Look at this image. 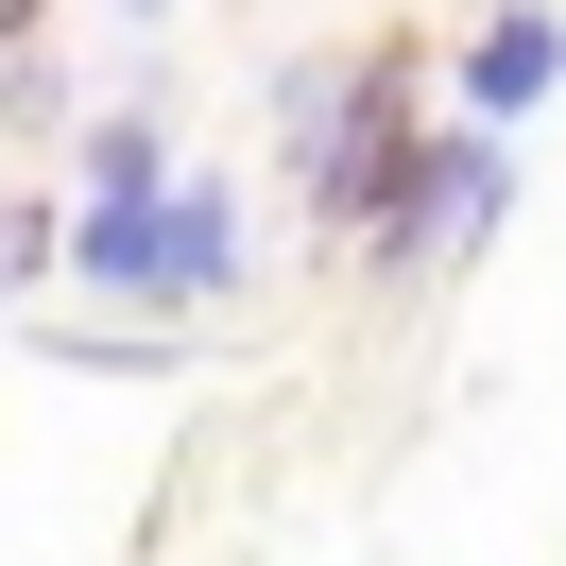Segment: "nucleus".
I'll return each instance as SVG.
<instances>
[{
    "label": "nucleus",
    "mask_w": 566,
    "mask_h": 566,
    "mask_svg": "<svg viewBox=\"0 0 566 566\" xmlns=\"http://www.w3.org/2000/svg\"><path fill=\"white\" fill-rule=\"evenodd\" d=\"M70 275L104 292V310H223V292H241V189H207V172H172V189H86Z\"/></svg>",
    "instance_id": "nucleus-1"
},
{
    "label": "nucleus",
    "mask_w": 566,
    "mask_h": 566,
    "mask_svg": "<svg viewBox=\"0 0 566 566\" xmlns=\"http://www.w3.org/2000/svg\"><path fill=\"white\" fill-rule=\"evenodd\" d=\"M275 120H292V172H310V207L378 241V207H395V172H412V120H395V70H360V52H310Z\"/></svg>",
    "instance_id": "nucleus-2"
},
{
    "label": "nucleus",
    "mask_w": 566,
    "mask_h": 566,
    "mask_svg": "<svg viewBox=\"0 0 566 566\" xmlns=\"http://www.w3.org/2000/svg\"><path fill=\"white\" fill-rule=\"evenodd\" d=\"M497 207H515V120L463 104L447 138H412V172H395V207H378V258H481Z\"/></svg>",
    "instance_id": "nucleus-3"
},
{
    "label": "nucleus",
    "mask_w": 566,
    "mask_h": 566,
    "mask_svg": "<svg viewBox=\"0 0 566 566\" xmlns=\"http://www.w3.org/2000/svg\"><path fill=\"white\" fill-rule=\"evenodd\" d=\"M549 86H566V18H549V0H515V18L463 35V104H481V120H532Z\"/></svg>",
    "instance_id": "nucleus-4"
},
{
    "label": "nucleus",
    "mask_w": 566,
    "mask_h": 566,
    "mask_svg": "<svg viewBox=\"0 0 566 566\" xmlns=\"http://www.w3.org/2000/svg\"><path fill=\"white\" fill-rule=\"evenodd\" d=\"M86 189H172V155H155V120H138V104L86 120Z\"/></svg>",
    "instance_id": "nucleus-5"
},
{
    "label": "nucleus",
    "mask_w": 566,
    "mask_h": 566,
    "mask_svg": "<svg viewBox=\"0 0 566 566\" xmlns=\"http://www.w3.org/2000/svg\"><path fill=\"white\" fill-rule=\"evenodd\" d=\"M35 258H70V241H52L35 207H0V310H18V292H35Z\"/></svg>",
    "instance_id": "nucleus-6"
}]
</instances>
